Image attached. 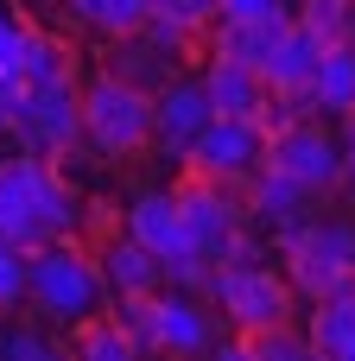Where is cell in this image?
<instances>
[{"mask_svg":"<svg viewBox=\"0 0 355 361\" xmlns=\"http://www.w3.org/2000/svg\"><path fill=\"white\" fill-rule=\"evenodd\" d=\"M121 228L133 235V241H146L152 254H178V247H191V228H184V203H178V184L172 190H140L127 209H121Z\"/></svg>","mask_w":355,"mask_h":361,"instance_id":"obj_14","label":"cell"},{"mask_svg":"<svg viewBox=\"0 0 355 361\" xmlns=\"http://www.w3.org/2000/svg\"><path fill=\"white\" fill-rule=\"evenodd\" d=\"M324 38L292 13V25H286V38H279V51L267 57V82L273 89H311V76H318V63H324Z\"/></svg>","mask_w":355,"mask_h":361,"instance_id":"obj_17","label":"cell"},{"mask_svg":"<svg viewBox=\"0 0 355 361\" xmlns=\"http://www.w3.org/2000/svg\"><path fill=\"white\" fill-rule=\"evenodd\" d=\"M210 279H216V260L203 247H178L165 260V286H178V292H210Z\"/></svg>","mask_w":355,"mask_h":361,"instance_id":"obj_29","label":"cell"},{"mask_svg":"<svg viewBox=\"0 0 355 361\" xmlns=\"http://www.w3.org/2000/svg\"><path fill=\"white\" fill-rule=\"evenodd\" d=\"M64 6H70V19H76L83 32H95V38H127V32H140V25L152 19L159 0H64Z\"/></svg>","mask_w":355,"mask_h":361,"instance_id":"obj_22","label":"cell"},{"mask_svg":"<svg viewBox=\"0 0 355 361\" xmlns=\"http://www.w3.org/2000/svg\"><path fill=\"white\" fill-rule=\"evenodd\" d=\"M83 133L102 159H133L152 146V89L102 70L83 82Z\"/></svg>","mask_w":355,"mask_h":361,"instance_id":"obj_4","label":"cell"},{"mask_svg":"<svg viewBox=\"0 0 355 361\" xmlns=\"http://www.w3.org/2000/svg\"><path fill=\"white\" fill-rule=\"evenodd\" d=\"M305 336H311V355L355 361V292H337L324 305H305Z\"/></svg>","mask_w":355,"mask_h":361,"instance_id":"obj_19","label":"cell"},{"mask_svg":"<svg viewBox=\"0 0 355 361\" xmlns=\"http://www.w3.org/2000/svg\"><path fill=\"white\" fill-rule=\"evenodd\" d=\"M6 133H13V121H6V114H0V152H6Z\"/></svg>","mask_w":355,"mask_h":361,"instance_id":"obj_34","label":"cell"},{"mask_svg":"<svg viewBox=\"0 0 355 361\" xmlns=\"http://www.w3.org/2000/svg\"><path fill=\"white\" fill-rule=\"evenodd\" d=\"M299 19L324 44H349L355 38V0H299Z\"/></svg>","mask_w":355,"mask_h":361,"instance_id":"obj_26","label":"cell"},{"mask_svg":"<svg viewBox=\"0 0 355 361\" xmlns=\"http://www.w3.org/2000/svg\"><path fill=\"white\" fill-rule=\"evenodd\" d=\"M279 13H299L292 0H222V19H279Z\"/></svg>","mask_w":355,"mask_h":361,"instance_id":"obj_31","label":"cell"},{"mask_svg":"<svg viewBox=\"0 0 355 361\" xmlns=\"http://www.w3.org/2000/svg\"><path fill=\"white\" fill-rule=\"evenodd\" d=\"M248 216H254V228L279 247L286 235H299L311 216H318V190H305L299 178H286V171H260L254 184H248Z\"/></svg>","mask_w":355,"mask_h":361,"instance_id":"obj_11","label":"cell"},{"mask_svg":"<svg viewBox=\"0 0 355 361\" xmlns=\"http://www.w3.org/2000/svg\"><path fill=\"white\" fill-rule=\"evenodd\" d=\"M70 349H76L83 361H127V355H140V343L121 330L114 311H95L89 324H76V330H70Z\"/></svg>","mask_w":355,"mask_h":361,"instance_id":"obj_23","label":"cell"},{"mask_svg":"<svg viewBox=\"0 0 355 361\" xmlns=\"http://www.w3.org/2000/svg\"><path fill=\"white\" fill-rule=\"evenodd\" d=\"M286 25H292V13H279V19H216V25H210V51H222V57H241V63H260V70H267V57L279 51Z\"/></svg>","mask_w":355,"mask_h":361,"instance_id":"obj_16","label":"cell"},{"mask_svg":"<svg viewBox=\"0 0 355 361\" xmlns=\"http://www.w3.org/2000/svg\"><path fill=\"white\" fill-rule=\"evenodd\" d=\"M83 140H89V133H83V82H76V76L19 89V108H13V146L44 152V159H70Z\"/></svg>","mask_w":355,"mask_h":361,"instance_id":"obj_5","label":"cell"},{"mask_svg":"<svg viewBox=\"0 0 355 361\" xmlns=\"http://www.w3.org/2000/svg\"><path fill=\"white\" fill-rule=\"evenodd\" d=\"M267 165L273 171H286V178H299L305 190H318V197H330V190H343L349 178H343V140L318 121V114H305V121H292V127H279L273 133V146H267Z\"/></svg>","mask_w":355,"mask_h":361,"instance_id":"obj_8","label":"cell"},{"mask_svg":"<svg viewBox=\"0 0 355 361\" xmlns=\"http://www.w3.org/2000/svg\"><path fill=\"white\" fill-rule=\"evenodd\" d=\"M292 6H299V0H292Z\"/></svg>","mask_w":355,"mask_h":361,"instance_id":"obj_35","label":"cell"},{"mask_svg":"<svg viewBox=\"0 0 355 361\" xmlns=\"http://www.w3.org/2000/svg\"><path fill=\"white\" fill-rule=\"evenodd\" d=\"M210 305L241 336L248 330H273V324H305V298L292 292L286 267H267V254H229V260H216Z\"/></svg>","mask_w":355,"mask_h":361,"instance_id":"obj_3","label":"cell"},{"mask_svg":"<svg viewBox=\"0 0 355 361\" xmlns=\"http://www.w3.org/2000/svg\"><path fill=\"white\" fill-rule=\"evenodd\" d=\"M197 76H203L216 114H248V121H260V108H267V95H273V82H267L260 63H241V57H222V51H210Z\"/></svg>","mask_w":355,"mask_h":361,"instance_id":"obj_13","label":"cell"},{"mask_svg":"<svg viewBox=\"0 0 355 361\" xmlns=\"http://www.w3.org/2000/svg\"><path fill=\"white\" fill-rule=\"evenodd\" d=\"M267 146H273V133L260 127V121H248V114H216L203 133H197V146H191V171H203V178H222V184H254L260 171H267Z\"/></svg>","mask_w":355,"mask_h":361,"instance_id":"obj_7","label":"cell"},{"mask_svg":"<svg viewBox=\"0 0 355 361\" xmlns=\"http://www.w3.org/2000/svg\"><path fill=\"white\" fill-rule=\"evenodd\" d=\"M210 121H216V102H210L203 76H172V82L152 95V146H159V159L184 165L191 146H197V133H203Z\"/></svg>","mask_w":355,"mask_h":361,"instance_id":"obj_10","label":"cell"},{"mask_svg":"<svg viewBox=\"0 0 355 361\" xmlns=\"http://www.w3.org/2000/svg\"><path fill=\"white\" fill-rule=\"evenodd\" d=\"M25 89L32 82H57V76H76V57H70V44L57 38V32H44V25H25L19 32V51H13V63H6Z\"/></svg>","mask_w":355,"mask_h":361,"instance_id":"obj_20","label":"cell"},{"mask_svg":"<svg viewBox=\"0 0 355 361\" xmlns=\"http://www.w3.org/2000/svg\"><path fill=\"white\" fill-rule=\"evenodd\" d=\"M95 267L108 279V298H133V292H159L165 286V254H152L146 241H133L127 228H108L95 241Z\"/></svg>","mask_w":355,"mask_h":361,"instance_id":"obj_12","label":"cell"},{"mask_svg":"<svg viewBox=\"0 0 355 361\" xmlns=\"http://www.w3.org/2000/svg\"><path fill=\"white\" fill-rule=\"evenodd\" d=\"M222 311L210 305V292H178L159 286L152 298V355H210L222 343Z\"/></svg>","mask_w":355,"mask_h":361,"instance_id":"obj_9","label":"cell"},{"mask_svg":"<svg viewBox=\"0 0 355 361\" xmlns=\"http://www.w3.org/2000/svg\"><path fill=\"white\" fill-rule=\"evenodd\" d=\"M279 267H286V279H292V292H299L305 305H324V298H337V292H355L349 267H337V260H324V254H311V247H299V241L279 247Z\"/></svg>","mask_w":355,"mask_h":361,"instance_id":"obj_18","label":"cell"},{"mask_svg":"<svg viewBox=\"0 0 355 361\" xmlns=\"http://www.w3.org/2000/svg\"><path fill=\"white\" fill-rule=\"evenodd\" d=\"M178 203H184L191 247H203L210 260H229V247L254 228V216H248V190H241V184H222V178L191 171V178L178 184Z\"/></svg>","mask_w":355,"mask_h":361,"instance_id":"obj_6","label":"cell"},{"mask_svg":"<svg viewBox=\"0 0 355 361\" xmlns=\"http://www.w3.org/2000/svg\"><path fill=\"white\" fill-rule=\"evenodd\" d=\"M32 298V254L0 241V311H19Z\"/></svg>","mask_w":355,"mask_h":361,"instance_id":"obj_27","label":"cell"},{"mask_svg":"<svg viewBox=\"0 0 355 361\" xmlns=\"http://www.w3.org/2000/svg\"><path fill=\"white\" fill-rule=\"evenodd\" d=\"M0 355H13V361H51V355H57V336H51L44 317H38V324H13V330H0Z\"/></svg>","mask_w":355,"mask_h":361,"instance_id":"obj_28","label":"cell"},{"mask_svg":"<svg viewBox=\"0 0 355 361\" xmlns=\"http://www.w3.org/2000/svg\"><path fill=\"white\" fill-rule=\"evenodd\" d=\"M248 361H305L311 355V336L305 324H273V330H248Z\"/></svg>","mask_w":355,"mask_h":361,"instance_id":"obj_25","label":"cell"},{"mask_svg":"<svg viewBox=\"0 0 355 361\" xmlns=\"http://www.w3.org/2000/svg\"><path fill=\"white\" fill-rule=\"evenodd\" d=\"M83 190L76 178L44 159V152H0V241L38 254L44 241H64V235H83Z\"/></svg>","mask_w":355,"mask_h":361,"instance_id":"obj_1","label":"cell"},{"mask_svg":"<svg viewBox=\"0 0 355 361\" xmlns=\"http://www.w3.org/2000/svg\"><path fill=\"white\" fill-rule=\"evenodd\" d=\"M286 241H299V247H311V254H324V260H337V267H349L355 273V216H311L299 235H286ZM279 241V247H286Z\"/></svg>","mask_w":355,"mask_h":361,"instance_id":"obj_24","label":"cell"},{"mask_svg":"<svg viewBox=\"0 0 355 361\" xmlns=\"http://www.w3.org/2000/svg\"><path fill=\"white\" fill-rule=\"evenodd\" d=\"M184 63H191V57L172 51V44H159L146 25L127 32V38H108V70L127 76V82H140V89H152V95H159L172 76H184Z\"/></svg>","mask_w":355,"mask_h":361,"instance_id":"obj_15","label":"cell"},{"mask_svg":"<svg viewBox=\"0 0 355 361\" xmlns=\"http://www.w3.org/2000/svg\"><path fill=\"white\" fill-rule=\"evenodd\" d=\"M152 13H159V19H172V25H184L191 38H203V32L222 19V0H159Z\"/></svg>","mask_w":355,"mask_h":361,"instance_id":"obj_30","label":"cell"},{"mask_svg":"<svg viewBox=\"0 0 355 361\" xmlns=\"http://www.w3.org/2000/svg\"><path fill=\"white\" fill-rule=\"evenodd\" d=\"M32 317H44L51 330H76L89 324L102 305H108V279L95 267V247L83 235H64V241H44L32 254Z\"/></svg>","mask_w":355,"mask_h":361,"instance_id":"obj_2","label":"cell"},{"mask_svg":"<svg viewBox=\"0 0 355 361\" xmlns=\"http://www.w3.org/2000/svg\"><path fill=\"white\" fill-rule=\"evenodd\" d=\"M337 140H343V178L355 184V114H343V127H337Z\"/></svg>","mask_w":355,"mask_h":361,"instance_id":"obj_33","label":"cell"},{"mask_svg":"<svg viewBox=\"0 0 355 361\" xmlns=\"http://www.w3.org/2000/svg\"><path fill=\"white\" fill-rule=\"evenodd\" d=\"M311 108L330 114V121L355 114V38L324 51V63H318V76H311Z\"/></svg>","mask_w":355,"mask_h":361,"instance_id":"obj_21","label":"cell"},{"mask_svg":"<svg viewBox=\"0 0 355 361\" xmlns=\"http://www.w3.org/2000/svg\"><path fill=\"white\" fill-rule=\"evenodd\" d=\"M19 32H25V19H13V13L0 6V70L13 63V51H19Z\"/></svg>","mask_w":355,"mask_h":361,"instance_id":"obj_32","label":"cell"}]
</instances>
